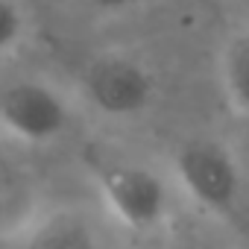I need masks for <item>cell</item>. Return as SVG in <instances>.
<instances>
[{
	"instance_id": "obj_1",
	"label": "cell",
	"mask_w": 249,
	"mask_h": 249,
	"mask_svg": "<svg viewBox=\"0 0 249 249\" xmlns=\"http://www.w3.org/2000/svg\"><path fill=\"white\" fill-rule=\"evenodd\" d=\"M79 94L103 117L132 120L153 108L159 79L141 56L126 50H103L82 65Z\"/></svg>"
},
{
	"instance_id": "obj_2",
	"label": "cell",
	"mask_w": 249,
	"mask_h": 249,
	"mask_svg": "<svg viewBox=\"0 0 249 249\" xmlns=\"http://www.w3.org/2000/svg\"><path fill=\"white\" fill-rule=\"evenodd\" d=\"M88 167L106 208L126 229L150 231L170 217L167 185L150 167L117 161V159H97V156H88Z\"/></svg>"
},
{
	"instance_id": "obj_3",
	"label": "cell",
	"mask_w": 249,
	"mask_h": 249,
	"mask_svg": "<svg viewBox=\"0 0 249 249\" xmlns=\"http://www.w3.org/2000/svg\"><path fill=\"white\" fill-rule=\"evenodd\" d=\"M71 126V103L47 79L21 76L0 88V132L12 141L44 147Z\"/></svg>"
},
{
	"instance_id": "obj_4",
	"label": "cell",
	"mask_w": 249,
	"mask_h": 249,
	"mask_svg": "<svg viewBox=\"0 0 249 249\" xmlns=\"http://www.w3.org/2000/svg\"><path fill=\"white\" fill-rule=\"evenodd\" d=\"M173 173L185 194L208 214H229L240 196V164L234 153L208 135L185 138L173 153Z\"/></svg>"
},
{
	"instance_id": "obj_5",
	"label": "cell",
	"mask_w": 249,
	"mask_h": 249,
	"mask_svg": "<svg viewBox=\"0 0 249 249\" xmlns=\"http://www.w3.org/2000/svg\"><path fill=\"white\" fill-rule=\"evenodd\" d=\"M6 240L18 243V246H38V249H82V246H94L97 234L79 211L50 208V211L38 214L36 220L24 223L18 229V234H12Z\"/></svg>"
},
{
	"instance_id": "obj_6",
	"label": "cell",
	"mask_w": 249,
	"mask_h": 249,
	"mask_svg": "<svg viewBox=\"0 0 249 249\" xmlns=\"http://www.w3.org/2000/svg\"><path fill=\"white\" fill-rule=\"evenodd\" d=\"M220 82L229 106L249 117V33L229 38L220 56Z\"/></svg>"
},
{
	"instance_id": "obj_7",
	"label": "cell",
	"mask_w": 249,
	"mask_h": 249,
	"mask_svg": "<svg viewBox=\"0 0 249 249\" xmlns=\"http://www.w3.org/2000/svg\"><path fill=\"white\" fill-rule=\"evenodd\" d=\"M30 33V9L24 0H0V56L12 53Z\"/></svg>"
},
{
	"instance_id": "obj_8",
	"label": "cell",
	"mask_w": 249,
	"mask_h": 249,
	"mask_svg": "<svg viewBox=\"0 0 249 249\" xmlns=\"http://www.w3.org/2000/svg\"><path fill=\"white\" fill-rule=\"evenodd\" d=\"M76 3L97 18H123L135 12L138 6H144L147 0H76Z\"/></svg>"
},
{
	"instance_id": "obj_9",
	"label": "cell",
	"mask_w": 249,
	"mask_h": 249,
	"mask_svg": "<svg viewBox=\"0 0 249 249\" xmlns=\"http://www.w3.org/2000/svg\"><path fill=\"white\" fill-rule=\"evenodd\" d=\"M6 173H9V159H6V150L0 144V185L6 182Z\"/></svg>"
}]
</instances>
